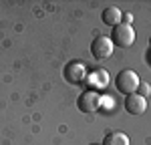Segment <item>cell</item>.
Returning a JSON list of instances; mask_svg holds the SVG:
<instances>
[{"instance_id": "cell-1", "label": "cell", "mask_w": 151, "mask_h": 145, "mask_svg": "<svg viewBox=\"0 0 151 145\" xmlns=\"http://www.w3.org/2000/svg\"><path fill=\"white\" fill-rule=\"evenodd\" d=\"M141 79L139 75L135 71H131V69H125V71H121L119 75L115 77V87L117 91L121 93V95H133V93H137V87H139Z\"/></svg>"}, {"instance_id": "cell-2", "label": "cell", "mask_w": 151, "mask_h": 145, "mask_svg": "<svg viewBox=\"0 0 151 145\" xmlns=\"http://www.w3.org/2000/svg\"><path fill=\"white\" fill-rule=\"evenodd\" d=\"M109 38H111L113 47L127 48L135 42V30H133L131 24H117V26H113V32Z\"/></svg>"}, {"instance_id": "cell-3", "label": "cell", "mask_w": 151, "mask_h": 145, "mask_svg": "<svg viewBox=\"0 0 151 145\" xmlns=\"http://www.w3.org/2000/svg\"><path fill=\"white\" fill-rule=\"evenodd\" d=\"M77 107H79V111H83V113H95V111H99V107H101V95H99L97 91L87 89V91H83L81 95H79Z\"/></svg>"}, {"instance_id": "cell-4", "label": "cell", "mask_w": 151, "mask_h": 145, "mask_svg": "<svg viewBox=\"0 0 151 145\" xmlns=\"http://www.w3.org/2000/svg\"><path fill=\"white\" fill-rule=\"evenodd\" d=\"M113 42H111V38L105 34H99L95 38L93 42H91V55H93L97 60H103V59H109L111 55H113Z\"/></svg>"}, {"instance_id": "cell-5", "label": "cell", "mask_w": 151, "mask_h": 145, "mask_svg": "<svg viewBox=\"0 0 151 145\" xmlns=\"http://www.w3.org/2000/svg\"><path fill=\"white\" fill-rule=\"evenodd\" d=\"M65 79L70 85H81L87 79V69L81 60H70L69 65L65 67Z\"/></svg>"}, {"instance_id": "cell-6", "label": "cell", "mask_w": 151, "mask_h": 145, "mask_svg": "<svg viewBox=\"0 0 151 145\" xmlns=\"http://www.w3.org/2000/svg\"><path fill=\"white\" fill-rule=\"evenodd\" d=\"M85 81H87L91 91H101V89H105L109 85V72L103 71V69H97L93 72H87V79Z\"/></svg>"}, {"instance_id": "cell-7", "label": "cell", "mask_w": 151, "mask_h": 145, "mask_svg": "<svg viewBox=\"0 0 151 145\" xmlns=\"http://www.w3.org/2000/svg\"><path fill=\"white\" fill-rule=\"evenodd\" d=\"M145 109H147V101L139 93H133V95L125 97V111L127 113H131V115H143Z\"/></svg>"}, {"instance_id": "cell-8", "label": "cell", "mask_w": 151, "mask_h": 145, "mask_svg": "<svg viewBox=\"0 0 151 145\" xmlns=\"http://www.w3.org/2000/svg\"><path fill=\"white\" fill-rule=\"evenodd\" d=\"M101 18H103V22L107 26H117V24H121V20H123V12L119 10L117 6H109V8L103 10Z\"/></svg>"}, {"instance_id": "cell-9", "label": "cell", "mask_w": 151, "mask_h": 145, "mask_svg": "<svg viewBox=\"0 0 151 145\" xmlns=\"http://www.w3.org/2000/svg\"><path fill=\"white\" fill-rule=\"evenodd\" d=\"M103 145H129V137L123 131H109L103 139Z\"/></svg>"}, {"instance_id": "cell-10", "label": "cell", "mask_w": 151, "mask_h": 145, "mask_svg": "<svg viewBox=\"0 0 151 145\" xmlns=\"http://www.w3.org/2000/svg\"><path fill=\"white\" fill-rule=\"evenodd\" d=\"M137 93H139L141 97H147V95L151 93V85L147 83V81H141L139 87H137Z\"/></svg>"}, {"instance_id": "cell-11", "label": "cell", "mask_w": 151, "mask_h": 145, "mask_svg": "<svg viewBox=\"0 0 151 145\" xmlns=\"http://www.w3.org/2000/svg\"><path fill=\"white\" fill-rule=\"evenodd\" d=\"M123 18H125V24H129L133 20V14H123Z\"/></svg>"}, {"instance_id": "cell-12", "label": "cell", "mask_w": 151, "mask_h": 145, "mask_svg": "<svg viewBox=\"0 0 151 145\" xmlns=\"http://www.w3.org/2000/svg\"><path fill=\"white\" fill-rule=\"evenodd\" d=\"M149 45H151V38H149Z\"/></svg>"}]
</instances>
